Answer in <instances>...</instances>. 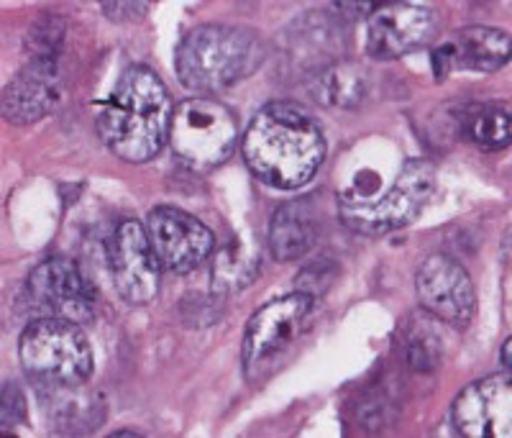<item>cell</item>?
Here are the masks:
<instances>
[{
    "instance_id": "30bf717a",
    "label": "cell",
    "mask_w": 512,
    "mask_h": 438,
    "mask_svg": "<svg viewBox=\"0 0 512 438\" xmlns=\"http://www.w3.org/2000/svg\"><path fill=\"white\" fill-rule=\"evenodd\" d=\"M441 21L431 6L390 3L379 6L367 21V52L379 62L400 59L425 49L438 36Z\"/></svg>"
},
{
    "instance_id": "7a4b0ae2",
    "label": "cell",
    "mask_w": 512,
    "mask_h": 438,
    "mask_svg": "<svg viewBox=\"0 0 512 438\" xmlns=\"http://www.w3.org/2000/svg\"><path fill=\"white\" fill-rule=\"evenodd\" d=\"M172 111V100L157 72L131 65L121 72L111 98L100 106L98 134L118 159L144 164L169 141Z\"/></svg>"
},
{
    "instance_id": "8992f818",
    "label": "cell",
    "mask_w": 512,
    "mask_h": 438,
    "mask_svg": "<svg viewBox=\"0 0 512 438\" xmlns=\"http://www.w3.org/2000/svg\"><path fill=\"white\" fill-rule=\"evenodd\" d=\"M239 123L216 98H187L172 111L169 144L195 172L216 170L236 149Z\"/></svg>"
},
{
    "instance_id": "6da1fadb",
    "label": "cell",
    "mask_w": 512,
    "mask_h": 438,
    "mask_svg": "<svg viewBox=\"0 0 512 438\" xmlns=\"http://www.w3.org/2000/svg\"><path fill=\"white\" fill-rule=\"evenodd\" d=\"M241 149L256 180L277 190L308 185L326 159V139L318 118L290 100L269 103L256 113Z\"/></svg>"
},
{
    "instance_id": "d6986e66",
    "label": "cell",
    "mask_w": 512,
    "mask_h": 438,
    "mask_svg": "<svg viewBox=\"0 0 512 438\" xmlns=\"http://www.w3.org/2000/svg\"><path fill=\"white\" fill-rule=\"evenodd\" d=\"M315 98L331 108H359L369 95V75L354 62H341L315 80Z\"/></svg>"
},
{
    "instance_id": "ac0fdd59",
    "label": "cell",
    "mask_w": 512,
    "mask_h": 438,
    "mask_svg": "<svg viewBox=\"0 0 512 438\" xmlns=\"http://www.w3.org/2000/svg\"><path fill=\"white\" fill-rule=\"evenodd\" d=\"M259 264H262V252L254 241H228L213 262V290L221 292V295L244 290L259 275Z\"/></svg>"
},
{
    "instance_id": "5bb4252c",
    "label": "cell",
    "mask_w": 512,
    "mask_h": 438,
    "mask_svg": "<svg viewBox=\"0 0 512 438\" xmlns=\"http://www.w3.org/2000/svg\"><path fill=\"white\" fill-rule=\"evenodd\" d=\"M62 100V77L57 59H31L18 72L0 98V111L8 123L29 126L47 118Z\"/></svg>"
},
{
    "instance_id": "52a82bcc",
    "label": "cell",
    "mask_w": 512,
    "mask_h": 438,
    "mask_svg": "<svg viewBox=\"0 0 512 438\" xmlns=\"http://www.w3.org/2000/svg\"><path fill=\"white\" fill-rule=\"evenodd\" d=\"M313 308V295L297 290L256 310L246 323L241 341V362L249 380L295 344L297 336L308 326Z\"/></svg>"
},
{
    "instance_id": "7402d4cb",
    "label": "cell",
    "mask_w": 512,
    "mask_h": 438,
    "mask_svg": "<svg viewBox=\"0 0 512 438\" xmlns=\"http://www.w3.org/2000/svg\"><path fill=\"white\" fill-rule=\"evenodd\" d=\"M408 364L415 372H431L438 367V351L423 336H413L408 344Z\"/></svg>"
},
{
    "instance_id": "9a60e30c",
    "label": "cell",
    "mask_w": 512,
    "mask_h": 438,
    "mask_svg": "<svg viewBox=\"0 0 512 438\" xmlns=\"http://www.w3.org/2000/svg\"><path fill=\"white\" fill-rule=\"evenodd\" d=\"M507 59H510V36L489 26H466L431 52L436 80H446L448 72L454 70L497 72L507 65Z\"/></svg>"
},
{
    "instance_id": "4fadbf2b",
    "label": "cell",
    "mask_w": 512,
    "mask_h": 438,
    "mask_svg": "<svg viewBox=\"0 0 512 438\" xmlns=\"http://www.w3.org/2000/svg\"><path fill=\"white\" fill-rule=\"evenodd\" d=\"M31 298L54 318L85 323L93 318L95 292L75 262L62 257L44 259L29 275Z\"/></svg>"
},
{
    "instance_id": "5b68a950",
    "label": "cell",
    "mask_w": 512,
    "mask_h": 438,
    "mask_svg": "<svg viewBox=\"0 0 512 438\" xmlns=\"http://www.w3.org/2000/svg\"><path fill=\"white\" fill-rule=\"evenodd\" d=\"M436 190V170L423 159H410L395 185L379 200H361L344 195L338 216L346 228L361 236H384L405 228L425 211Z\"/></svg>"
},
{
    "instance_id": "cb8c5ba5",
    "label": "cell",
    "mask_w": 512,
    "mask_h": 438,
    "mask_svg": "<svg viewBox=\"0 0 512 438\" xmlns=\"http://www.w3.org/2000/svg\"><path fill=\"white\" fill-rule=\"evenodd\" d=\"M510 351H512V341L507 339L505 346H502V364H505V369H510Z\"/></svg>"
},
{
    "instance_id": "8fae6325",
    "label": "cell",
    "mask_w": 512,
    "mask_h": 438,
    "mask_svg": "<svg viewBox=\"0 0 512 438\" xmlns=\"http://www.w3.org/2000/svg\"><path fill=\"white\" fill-rule=\"evenodd\" d=\"M418 300L433 318L454 328H466L477 313L474 282L456 259L446 254H431L415 277Z\"/></svg>"
},
{
    "instance_id": "603a6c76",
    "label": "cell",
    "mask_w": 512,
    "mask_h": 438,
    "mask_svg": "<svg viewBox=\"0 0 512 438\" xmlns=\"http://www.w3.org/2000/svg\"><path fill=\"white\" fill-rule=\"evenodd\" d=\"M149 11V3H103V13L111 21H139Z\"/></svg>"
},
{
    "instance_id": "3957f363",
    "label": "cell",
    "mask_w": 512,
    "mask_h": 438,
    "mask_svg": "<svg viewBox=\"0 0 512 438\" xmlns=\"http://www.w3.org/2000/svg\"><path fill=\"white\" fill-rule=\"evenodd\" d=\"M262 59V39L251 29L205 24L182 39L175 54V70L187 90L216 95L246 80L262 65Z\"/></svg>"
},
{
    "instance_id": "d4e9b609",
    "label": "cell",
    "mask_w": 512,
    "mask_h": 438,
    "mask_svg": "<svg viewBox=\"0 0 512 438\" xmlns=\"http://www.w3.org/2000/svg\"><path fill=\"white\" fill-rule=\"evenodd\" d=\"M113 436H141V433H136V431H113Z\"/></svg>"
},
{
    "instance_id": "e0dca14e",
    "label": "cell",
    "mask_w": 512,
    "mask_h": 438,
    "mask_svg": "<svg viewBox=\"0 0 512 438\" xmlns=\"http://www.w3.org/2000/svg\"><path fill=\"white\" fill-rule=\"evenodd\" d=\"M456 121H459L461 134L484 152H502V149L510 146V113H507V108L497 106V103L464 106Z\"/></svg>"
},
{
    "instance_id": "7c38bea8",
    "label": "cell",
    "mask_w": 512,
    "mask_h": 438,
    "mask_svg": "<svg viewBox=\"0 0 512 438\" xmlns=\"http://www.w3.org/2000/svg\"><path fill=\"white\" fill-rule=\"evenodd\" d=\"M451 423L466 438L512 436V385L507 374H489L459 392L451 405Z\"/></svg>"
},
{
    "instance_id": "44dd1931",
    "label": "cell",
    "mask_w": 512,
    "mask_h": 438,
    "mask_svg": "<svg viewBox=\"0 0 512 438\" xmlns=\"http://www.w3.org/2000/svg\"><path fill=\"white\" fill-rule=\"evenodd\" d=\"M26 415V398L24 392L18 390L16 382H6L3 387V410H0V418H3V428H11L16 423L24 421Z\"/></svg>"
},
{
    "instance_id": "ffe728a7",
    "label": "cell",
    "mask_w": 512,
    "mask_h": 438,
    "mask_svg": "<svg viewBox=\"0 0 512 438\" xmlns=\"http://www.w3.org/2000/svg\"><path fill=\"white\" fill-rule=\"evenodd\" d=\"M62 36H64V26L59 24L57 18L47 16L44 21H39L29 34V49L34 52V57L31 59H57Z\"/></svg>"
},
{
    "instance_id": "ba28073f",
    "label": "cell",
    "mask_w": 512,
    "mask_h": 438,
    "mask_svg": "<svg viewBox=\"0 0 512 438\" xmlns=\"http://www.w3.org/2000/svg\"><path fill=\"white\" fill-rule=\"evenodd\" d=\"M108 267L113 285L128 305H146L159 292V264L146 228L139 221H121L108 241Z\"/></svg>"
},
{
    "instance_id": "277c9868",
    "label": "cell",
    "mask_w": 512,
    "mask_h": 438,
    "mask_svg": "<svg viewBox=\"0 0 512 438\" xmlns=\"http://www.w3.org/2000/svg\"><path fill=\"white\" fill-rule=\"evenodd\" d=\"M18 357L26 374L49 390H77L90 380L95 367L93 346L77 323L44 318L24 328Z\"/></svg>"
},
{
    "instance_id": "9c48e42d",
    "label": "cell",
    "mask_w": 512,
    "mask_h": 438,
    "mask_svg": "<svg viewBox=\"0 0 512 438\" xmlns=\"http://www.w3.org/2000/svg\"><path fill=\"white\" fill-rule=\"evenodd\" d=\"M146 234L162 269L175 275H187L198 269L216 249L213 231L203 221L172 205H159L149 213Z\"/></svg>"
},
{
    "instance_id": "2e32d148",
    "label": "cell",
    "mask_w": 512,
    "mask_h": 438,
    "mask_svg": "<svg viewBox=\"0 0 512 438\" xmlns=\"http://www.w3.org/2000/svg\"><path fill=\"white\" fill-rule=\"evenodd\" d=\"M315 244V223L308 203L295 200L277 208L269 223V249L277 262L303 259Z\"/></svg>"
}]
</instances>
